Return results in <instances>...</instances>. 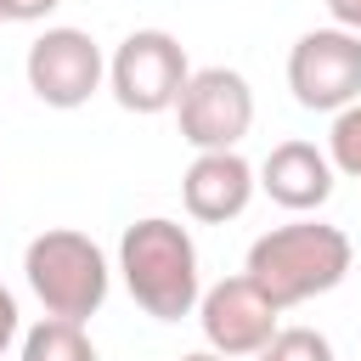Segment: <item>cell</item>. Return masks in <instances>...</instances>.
Segmentation results:
<instances>
[{"instance_id":"cell-11","label":"cell","mask_w":361,"mask_h":361,"mask_svg":"<svg viewBox=\"0 0 361 361\" xmlns=\"http://www.w3.org/2000/svg\"><path fill=\"white\" fill-rule=\"evenodd\" d=\"M23 361H96V344H90L85 322L45 316L23 333Z\"/></svg>"},{"instance_id":"cell-4","label":"cell","mask_w":361,"mask_h":361,"mask_svg":"<svg viewBox=\"0 0 361 361\" xmlns=\"http://www.w3.org/2000/svg\"><path fill=\"white\" fill-rule=\"evenodd\" d=\"M186 79H192L186 45L175 34H164V28L124 34V45L107 62V85H113V96H118L124 113H169L180 102Z\"/></svg>"},{"instance_id":"cell-3","label":"cell","mask_w":361,"mask_h":361,"mask_svg":"<svg viewBox=\"0 0 361 361\" xmlns=\"http://www.w3.org/2000/svg\"><path fill=\"white\" fill-rule=\"evenodd\" d=\"M23 276H28L34 299L45 305V316H62V322H85L107 299V259H102V248L85 231H68V226L39 231L23 248Z\"/></svg>"},{"instance_id":"cell-17","label":"cell","mask_w":361,"mask_h":361,"mask_svg":"<svg viewBox=\"0 0 361 361\" xmlns=\"http://www.w3.org/2000/svg\"><path fill=\"white\" fill-rule=\"evenodd\" d=\"M180 361H226V355H214V350H192V355H180Z\"/></svg>"},{"instance_id":"cell-14","label":"cell","mask_w":361,"mask_h":361,"mask_svg":"<svg viewBox=\"0 0 361 361\" xmlns=\"http://www.w3.org/2000/svg\"><path fill=\"white\" fill-rule=\"evenodd\" d=\"M62 0H0V23H39L51 17Z\"/></svg>"},{"instance_id":"cell-2","label":"cell","mask_w":361,"mask_h":361,"mask_svg":"<svg viewBox=\"0 0 361 361\" xmlns=\"http://www.w3.org/2000/svg\"><path fill=\"white\" fill-rule=\"evenodd\" d=\"M118 271L130 299L152 316V322H180L197 310L203 299V271H197V243L180 220L147 214L124 231L118 243Z\"/></svg>"},{"instance_id":"cell-5","label":"cell","mask_w":361,"mask_h":361,"mask_svg":"<svg viewBox=\"0 0 361 361\" xmlns=\"http://www.w3.org/2000/svg\"><path fill=\"white\" fill-rule=\"evenodd\" d=\"M288 90L310 113H344L361 102V34L310 28L288 51Z\"/></svg>"},{"instance_id":"cell-13","label":"cell","mask_w":361,"mask_h":361,"mask_svg":"<svg viewBox=\"0 0 361 361\" xmlns=\"http://www.w3.org/2000/svg\"><path fill=\"white\" fill-rule=\"evenodd\" d=\"M254 361H333V344L316 327H276Z\"/></svg>"},{"instance_id":"cell-9","label":"cell","mask_w":361,"mask_h":361,"mask_svg":"<svg viewBox=\"0 0 361 361\" xmlns=\"http://www.w3.org/2000/svg\"><path fill=\"white\" fill-rule=\"evenodd\" d=\"M254 186H259V180H254V169H248L243 152H197L192 169L180 175V203H186L192 220L226 226V220H237V214L248 209Z\"/></svg>"},{"instance_id":"cell-7","label":"cell","mask_w":361,"mask_h":361,"mask_svg":"<svg viewBox=\"0 0 361 361\" xmlns=\"http://www.w3.org/2000/svg\"><path fill=\"white\" fill-rule=\"evenodd\" d=\"M28 90L45 102V107H85L102 79H107V62H102V45L85 34V28H45L34 45H28Z\"/></svg>"},{"instance_id":"cell-10","label":"cell","mask_w":361,"mask_h":361,"mask_svg":"<svg viewBox=\"0 0 361 361\" xmlns=\"http://www.w3.org/2000/svg\"><path fill=\"white\" fill-rule=\"evenodd\" d=\"M259 186L271 192V203L293 209V214H310L333 197V164L316 141H282L265 152L259 164Z\"/></svg>"},{"instance_id":"cell-15","label":"cell","mask_w":361,"mask_h":361,"mask_svg":"<svg viewBox=\"0 0 361 361\" xmlns=\"http://www.w3.org/2000/svg\"><path fill=\"white\" fill-rule=\"evenodd\" d=\"M327 17H333V28L361 34V0H327Z\"/></svg>"},{"instance_id":"cell-8","label":"cell","mask_w":361,"mask_h":361,"mask_svg":"<svg viewBox=\"0 0 361 361\" xmlns=\"http://www.w3.org/2000/svg\"><path fill=\"white\" fill-rule=\"evenodd\" d=\"M276 305L248 282V276H226L214 288H203L197 299V322H203V338L214 355L237 361V355H259L276 333Z\"/></svg>"},{"instance_id":"cell-6","label":"cell","mask_w":361,"mask_h":361,"mask_svg":"<svg viewBox=\"0 0 361 361\" xmlns=\"http://www.w3.org/2000/svg\"><path fill=\"white\" fill-rule=\"evenodd\" d=\"M175 118L180 141H192L197 152H237V141L254 124V90L237 68H192Z\"/></svg>"},{"instance_id":"cell-16","label":"cell","mask_w":361,"mask_h":361,"mask_svg":"<svg viewBox=\"0 0 361 361\" xmlns=\"http://www.w3.org/2000/svg\"><path fill=\"white\" fill-rule=\"evenodd\" d=\"M11 338H17V299L0 288V350H6Z\"/></svg>"},{"instance_id":"cell-1","label":"cell","mask_w":361,"mask_h":361,"mask_svg":"<svg viewBox=\"0 0 361 361\" xmlns=\"http://www.w3.org/2000/svg\"><path fill=\"white\" fill-rule=\"evenodd\" d=\"M350 259H355V248H350V237L338 226L293 220V226H271L265 237H254L243 276L276 310H288V305H305L316 293H333L350 276Z\"/></svg>"},{"instance_id":"cell-12","label":"cell","mask_w":361,"mask_h":361,"mask_svg":"<svg viewBox=\"0 0 361 361\" xmlns=\"http://www.w3.org/2000/svg\"><path fill=\"white\" fill-rule=\"evenodd\" d=\"M327 164L350 180H361V102H350L344 113H333L327 130Z\"/></svg>"}]
</instances>
